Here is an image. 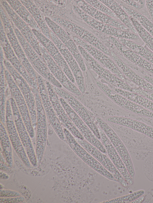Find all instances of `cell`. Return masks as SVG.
Masks as SVG:
<instances>
[{
	"label": "cell",
	"mask_w": 153,
	"mask_h": 203,
	"mask_svg": "<svg viewBox=\"0 0 153 203\" xmlns=\"http://www.w3.org/2000/svg\"><path fill=\"white\" fill-rule=\"evenodd\" d=\"M13 26L22 49L35 71L53 85L62 88V86L51 74L43 57H40L37 53L14 25Z\"/></svg>",
	"instance_id": "cell-1"
},
{
	"label": "cell",
	"mask_w": 153,
	"mask_h": 203,
	"mask_svg": "<svg viewBox=\"0 0 153 203\" xmlns=\"http://www.w3.org/2000/svg\"><path fill=\"white\" fill-rule=\"evenodd\" d=\"M34 94L36 109V140L35 152L38 164L43 158L48 137V124L39 89L31 88Z\"/></svg>",
	"instance_id": "cell-2"
},
{
	"label": "cell",
	"mask_w": 153,
	"mask_h": 203,
	"mask_svg": "<svg viewBox=\"0 0 153 203\" xmlns=\"http://www.w3.org/2000/svg\"><path fill=\"white\" fill-rule=\"evenodd\" d=\"M63 130L67 144L78 157L98 173L108 179L117 182L113 175L77 142L67 129L64 127Z\"/></svg>",
	"instance_id": "cell-3"
},
{
	"label": "cell",
	"mask_w": 153,
	"mask_h": 203,
	"mask_svg": "<svg viewBox=\"0 0 153 203\" xmlns=\"http://www.w3.org/2000/svg\"><path fill=\"white\" fill-rule=\"evenodd\" d=\"M76 45L84 61L100 77L111 85L125 90L133 92V88L128 84L103 67L82 46Z\"/></svg>",
	"instance_id": "cell-4"
},
{
	"label": "cell",
	"mask_w": 153,
	"mask_h": 203,
	"mask_svg": "<svg viewBox=\"0 0 153 203\" xmlns=\"http://www.w3.org/2000/svg\"><path fill=\"white\" fill-rule=\"evenodd\" d=\"M72 8L84 22L96 30L116 38L130 40H136L139 38L138 35L131 31L121 29L97 21L85 13L76 4L74 5Z\"/></svg>",
	"instance_id": "cell-5"
},
{
	"label": "cell",
	"mask_w": 153,
	"mask_h": 203,
	"mask_svg": "<svg viewBox=\"0 0 153 203\" xmlns=\"http://www.w3.org/2000/svg\"><path fill=\"white\" fill-rule=\"evenodd\" d=\"M5 68L10 74L21 91L28 106L32 125L36 129V100L31 88L26 80L17 71L7 59H4Z\"/></svg>",
	"instance_id": "cell-6"
},
{
	"label": "cell",
	"mask_w": 153,
	"mask_h": 203,
	"mask_svg": "<svg viewBox=\"0 0 153 203\" xmlns=\"http://www.w3.org/2000/svg\"><path fill=\"white\" fill-rule=\"evenodd\" d=\"M37 82L39 94L47 119L59 138L67 143L61 124L50 101L45 79L38 74H37Z\"/></svg>",
	"instance_id": "cell-7"
},
{
	"label": "cell",
	"mask_w": 153,
	"mask_h": 203,
	"mask_svg": "<svg viewBox=\"0 0 153 203\" xmlns=\"http://www.w3.org/2000/svg\"><path fill=\"white\" fill-rule=\"evenodd\" d=\"M4 75L10 93L17 106L20 113L31 138L35 136L29 110L25 98L12 76L5 68Z\"/></svg>",
	"instance_id": "cell-8"
},
{
	"label": "cell",
	"mask_w": 153,
	"mask_h": 203,
	"mask_svg": "<svg viewBox=\"0 0 153 203\" xmlns=\"http://www.w3.org/2000/svg\"><path fill=\"white\" fill-rule=\"evenodd\" d=\"M95 122L102 130L114 146L123 162L129 174L134 180L135 171L129 153L120 138L111 127L99 117Z\"/></svg>",
	"instance_id": "cell-9"
},
{
	"label": "cell",
	"mask_w": 153,
	"mask_h": 203,
	"mask_svg": "<svg viewBox=\"0 0 153 203\" xmlns=\"http://www.w3.org/2000/svg\"><path fill=\"white\" fill-rule=\"evenodd\" d=\"M67 32L69 34L76 45L82 46L92 57L107 69L127 83H128L130 80L124 75L114 61L109 56L86 43L71 32L68 31Z\"/></svg>",
	"instance_id": "cell-10"
},
{
	"label": "cell",
	"mask_w": 153,
	"mask_h": 203,
	"mask_svg": "<svg viewBox=\"0 0 153 203\" xmlns=\"http://www.w3.org/2000/svg\"><path fill=\"white\" fill-rule=\"evenodd\" d=\"M5 116L6 127L12 146L25 165L29 168L31 164L17 132L9 99L6 100Z\"/></svg>",
	"instance_id": "cell-11"
},
{
	"label": "cell",
	"mask_w": 153,
	"mask_h": 203,
	"mask_svg": "<svg viewBox=\"0 0 153 203\" xmlns=\"http://www.w3.org/2000/svg\"><path fill=\"white\" fill-rule=\"evenodd\" d=\"M52 86L57 95L63 99L69 104L97 138L100 140V136L97 125L86 107L76 99L62 88Z\"/></svg>",
	"instance_id": "cell-12"
},
{
	"label": "cell",
	"mask_w": 153,
	"mask_h": 203,
	"mask_svg": "<svg viewBox=\"0 0 153 203\" xmlns=\"http://www.w3.org/2000/svg\"><path fill=\"white\" fill-rule=\"evenodd\" d=\"M51 19L80 38L110 56L109 50L92 33L77 24L59 17Z\"/></svg>",
	"instance_id": "cell-13"
},
{
	"label": "cell",
	"mask_w": 153,
	"mask_h": 203,
	"mask_svg": "<svg viewBox=\"0 0 153 203\" xmlns=\"http://www.w3.org/2000/svg\"><path fill=\"white\" fill-rule=\"evenodd\" d=\"M59 98L67 115L85 139L102 153L106 154V150L102 142L97 138L85 122L63 99L60 97Z\"/></svg>",
	"instance_id": "cell-14"
},
{
	"label": "cell",
	"mask_w": 153,
	"mask_h": 203,
	"mask_svg": "<svg viewBox=\"0 0 153 203\" xmlns=\"http://www.w3.org/2000/svg\"><path fill=\"white\" fill-rule=\"evenodd\" d=\"M100 90L115 103L127 111L138 115L153 118V113L118 93L105 84Z\"/></svg>",
	"instance_id": "cell-15"
},
{
	"label": "cell",
	"mask_w": 153,
	"mask_h": 203,
	"mask_svg": "<svg viewBox=\"0 0 153 203\" xmlns=\"http://www.w3.org/2000/svg\"><path fill=\"white\" fill-rule=\"evenodd\" d=\"M44 19L48 27L57 36L72 54L82 71L86 69L85 61L77 46L70 35L61 26L50 18L45 16Z\"/></svg>",
	"instance_id": "cell-16"
},
{
	"label": "cell",
	"mask_w": 153,
	"mask_h": 203,
	"mask_svg": "<svg viewBox=\"0 0 153 203\" xmlns=\"http://www.w3.org/2000/svg\"><path fill=\"white\" fill-rule=\"evenodd\" d=\"M51 39L56 46L68 65L75 78L77 87L84 93L85 87L82 71L77 62L67 47L50 29Z\"/></svg>",
	"instance_id": "cell-17"
},
{
	"label": "cell",
	"mask_w": 153,
	"mask_h": 203,
	"mask_svg": "<svg viewBox=\"0 0 153 203\" xmlns=\"http://www.w3.org/2000/svg\"><path fill=\"white\" fill-rule=\"evenodd\" d=\"M39 43L42 56L53 77L62 87L69 92L76 96H81L82 93L78 87L69 79L39 41Z\"/></svg>",
	"instance_id": "cell-18"
},
{
	"label": "cell",
	"mask_w": 153,
	"mask_h": 203,
	"mask_svg": "<svg viewBox=\"0 0 153 203\" xmlns=\"http://www.w3.org/2000/svg\"><path fill=\"white\" fill-rule=\"evenodd\" d=\"M49 96L53 107L62 124L75 138L82 140L85 138L73 123L61 104L58 95L52 87V84L45 79Z\"/></svg>",
	"instance_id": "cell-19"
},
{
	"label": "cell",
	"mask_w": 153,
	"mask_h": 203,
	"mask_svg": "<svg viewBox=\"0 0 153 203\" xmlns=\"http://www.w3.org/2000/svg\"><path fill=\"white\" fill-rule=\"evenodd\" d=\"M77 142L109 171L121 185L127 187L128 183L111 160L93 145L84 140L75 137Z\"/></svg>",
	"instance_id": "cell-20"
},
{
	"label": "cell",
	"mask_w": 153,
	"mask_h": 203,
	"mask_svg": "<svg viewBox=\"0 0 153 203\" xmlns=\"http://www.w3.org/2000/svg\"><path fill=\"white\" fill-rule=\"evenodd\" d=\"M1 1L3 8L14 25L37 53L42 57L39 41L34 35L32 29L15 12L7 1Z\"/></svg>",
	"instance_id": "cell-21"
},
{
	"label": "cell",
	"mask_w": 153,
	"mask_h": 203,
	"mask_svg": "<svg viewBox=\"0 0 153 203\" xmlns=\"http://www.w3.org/2000/svg\"><path fill=\"white\" fill-rule=\"evenodd\" d=\"M32 30L37 40L44 47L69 79L73 83L76 82L74 76L68 65L53 43L41 32L33 29H32Z\"/></svg>",
	"instance_id": "cell-22"
},
{
	"label": "cell",
	"mask_w": 153,
	"mask_h": 203,
	"mask_svg": "<svg viewBox=\"0 0 153 203\" xmlns=\"http://www.w3.org/2000/svg\"><path fill=\"white\" fill-rule=\"evenodd\" d=\"M109 39L118 51L126 59L135 65L153 76V65L120 42L110 36Z\"/></svg>",
	"instance_id": "cell-23"
},
{
	"label": "cell",
	"mask_w": 153,
	"mask_h": 203,
	"mask_svg": "<svg viewBox=\"0 0 153 203\" xmlns=\"http://www.w3.org/2000/svg\"><path fill=\"white\" fill-rule=\"evenodd\" d=\"M97 125L100 136V140L110 159L128 184L132 185L134 180L129 174L121 157L105 133Z\"/></svg>",
	"instance_id": "cell-24"
},
{
	"label": "cell",
	"mask_w": 153,
	"mask_h": 203,
	"mask_svg": "<svg viewBox=\"0 0 153 203\" xmlns=\"http://www.w3.org/2000/svg\"><path fill=\"white\" fill-rule=\"evenodd\" d=\"M3 52L6 59L26 80L31 88L38 89L37 82L30 76L13 50L6 37L1 39Z\"/></svg>",
	"instance_id": "cell-25"
},
{
	"label": "cell",
	"mask_w": 153,
	"mask_h": 203,
	"mask_svg": "<svg viewBox=\"0 0 153 203\" xmlns=\"http://www.w3.org/2000/svg\"><path fill=\"white\" fill-rule=\"evenodd\" d=\"M110 56L124 75L143 90L153 92V85L128 65L116 53L110 50Z\"/></svg>",
	"instance_id": "cell-26"
},
{
	"label": "cell",
	"mask_w": 153,
	"mask_h": 203,
	"mask_svg": "<svg viewBox=\"0 0 153 203\" xmlns=\"http://www.w3.org/2000/svg\"><path fill=\"white\" fill-rule=\"evenodd\" d=\"M74 1L85 13L97 21L121 29L131 31L122 22L97 10L85 1Z\"/></svg>",
	"instance_id": "cell-27"
},
{
	"label": "cell",
	"mask_w": 153,
	"mask_h": 203,
	"mask_svg": "<svg viewBox=\"0 0 153 203\" xmlns=\"http://www.w3.org/2000/svg\"><path fill=\"white\" fill-rule=\"evenodd\" d=\"M106 120L109 123L130 129L153 139V127L142 122L119 116H109Z\"/></svg>",
	"instance_id": "cell-28"
},
{
	"label": "cell",
	"mask_w": 153,
	"mask_h": 203,
	"mask_svg": "<svg viewBox=\"0 0 153 203\" xmlns=\"http://www.w3.org/2000/svg\"><path fill=\"white\" fill-rule=\"evenodd\" d=\"M20 1L30 13L42 33L48 38L51 39L50 29L40 10L32 1L20 0Z\"/></svg>",
	"instance_id": "cell-29"
},
{
	"label": "cell",
	"mask_w": 153,
	"mask_h": 203,
	"mask_svg": "<svg viewBox=\"0 0 153 203\" xmlns=\"http://www.w3.org/2000/svg\"><path fill=\"white\" fill-rule=\"evenodd\" d=\"M100 1L113 11L121 22L127 27L131 32L138 35L129 15L120 4L114 0Z\"/></svg>",
	"instance_id": "cell-30"
},
{
	"label": "cell",
	"mask_w": 153,
	"mask_h": 203,
	"mask_svg": "<svg viewBox=\"0 0 153 203\" xmlns=\"http://www.w3.org/2000/svg\"><path fill=\"white\" fill-rule=\"evenodd\" d=\"M0 128V151L2 152L7 166L11 168L13 163L12 145L6 128L1 122Z\"/></svg>",
	"instance_id": "cell-31"
},
{
	"label": "cell",
	"mask_w": 153,
	"mask_h": 203,
	"mask_svg": "<svg viewBox=\"0 0 153 203\" xmlns=\"http://www.w3.org/2000/svg\"><path fill=\"white\" fill-rule=\"evenodd\" d=\"M7 1L17 15L32 29L41 32L30 13L20 1L10 0Z\"/></svg>",
	"instance_id": "cell-32"
},
{
	"label": "cell",
	"mask_w": 153,
	"mask_h": 203,
	"mask_svg": "<svg viewBox=\"0 0 153 203\" xmlns=\"http://www.w3.org/2000/svg\"><path fill=\"white\" fill-rule=\"evenodd\" d=\"M114 90L120 95L153 113V102L136 93L128 91L117 87Z\"/></svg>",
	"instance_id": "cell-33"
},
{
	"label": "cell",
	"mask_w": 153,
	"mask_h": 203,
	"mask_svg": "<svg viewBox=\"0 0 153 203\" xmlns=\"http://www.w3.org/2000/svg\"><path fill=\"white\" fill-rule=\"evenodd\" d=\"M117 38L123 44L153 65V52L146 46H143L131 40L122 38Z\"/></svg>",
	"instance_id": "cell-34"
},
{
	"label": "cell",
	"mask_w": 153,
	"mask_h": 203,
	"mask_svg": "<svg viewBox=\"0 0 153 203\" xmlns=\"http://www.w3.org/2000/svg\"><path fill=\"white\" fill-rule=\"evenodd\" d=\"M127 14L135 19L153 37V23L143 14L131 7L120 5Z\"/></svg>",
	"instance_id": "cell-35"
},
{
	"label": "cell",
	"mask_w": 153,
	"mask_h": 203,
	"mask_svg": "<svg viewBox=\"0 0 153 203\" xmlns=\"http://www.w3.org/2000/svg\"><path fill=\"white\" fill-rule=\"evenodd\" d=\"M129 17L139 36L153 52V37L135 19Z\"/></svg>",
	"instance_id": "cell-36"
},
{
	"label": "cell",
	"mask_w": 153,
	"mask_h": 203,
	"mask_svg": "<svg viewBox=\"0 0 153 203\" xmlns=\"http://www.w3.org/2000/svg\"><path fill=\"white\" fill-rule=\"evenodd\" d=\"M143 190H140L126 195L103 202L104 203H129L143 195Z\"/></svg>",
	"instance_id": "cell-37"
},
{
	"label": "cell",
	"mask_w": 153,
	"mask_h": 203,
	"mask_svg": "<svg viewBox=\"0 0 153 203\" xmlns=\"http://www.w3.org/2000/svg\"><path fill=\"white\" fill-rule=\"evenodd\" d=\"M85 1L97 10L117 20L119 19L113 12L100 0H87Z\"/></svg>",
	"instance_id": "cell-38"
},
{
	"label": "cell",
	"mask_w": 153,
	"mask_h": 203,
	"mask_svg": "<svg viewBox=\"0 0 153 203\" xmlns=\"http://www.w3.org/2000/svg\"><path fill=\"white\" fill-rule=\"evenodd\" d=\"M133 92L144 96L153 102V92L143 90L137 86L133 88Z\"/></svg>",
	"instance_id": "cell-39"
},
{
	"label": "cell",
	"mask_w": 153,
	"mask_h": 203,
	"mask_svg": "<svg viewBox=\"0 0 153 203\" xmlns=\"http://www.w3.org/2000/svg\"><path fill=\"white\" fill-rule=\"evenodd\" d=\"M25 200L24 197L21 196L8 198L0 197V202L2 203H21L24 202Z\"/></svg>",
	"instance_id": "cell-40"
},
{
	"label": "cell",
	"mask_w": 153,
	"mask_h": 203,
	"mask_svg": "<svg viewBox=\"0 0 153 203\" xmlns=\"http://www.w3.org/2000/svg\"><path fill=\"white\" fill-rule=\"evenodd\" d=\"M20 196V193L16 191L4 189H0V197L8 198Z\"/></svg>",
	"instance_id": "cell-41"
},
{
	"label": "cell",
	"mask_w": 153,
	"mask_h": 203,
	"mask_svg": "<svg viewBox=\"0 0 153 203\" xmlns=\"http://www.w3.org/2000/svg\"><path fill=\"white\" fill-rule=\"evenodd\" d=\"M121 1L126 4L127 5V6L133 8L137 11L139 10H141L142 9L134 0H122Z\"/></svg>",
	"instance_id": "cell-42"
},
{
	"label": "cell",
	"mask_w": 153,
	"mask_h": 203,
	"mask_svg": "<svg viewBox=\"0 0 153 203\" xmlns=\"http://www.w3.org/2000/svg\"><path fill=\"white\" fill-rule=\"evenodd\" d=\"M10 168L6 164L0 162V170L4 171H8L10 170Z\"/></svg>",
	"instance_id": "cell-43"
},
{
	"label": "cell",
	"mask_w": 153,
	"mask_h": 203,
	"mask_svg": "<svg viewBox=\"0 0 153 203\" xmlns=\"http://www.w3.org/2000/svg\"><path fill=\"white\" fill-rule=\"evenodd\" d=\"M141 76L153 85V77L145 75H141Z\"/></svg>",
	"instance_id": "cell-44"
},
{
	"label": "cell",
	"mask_w": 153,
	"mask_h": 203,
	"mask_svg": "<svg viewBox=\"0 0 153 203\" xmlns=\"http://www.w3.org/2000/svg\"><path fill=\"white\" fill-rule=\"evenodd\" d=\"M145 196L143 195L138 198L136 200L132 202L131 203H141L142 202L145 200Z\"/></svg>",
	"instance_id": "cell-45"
},
{
	"label": "cell",
	"mask_w": 153,
	"mask_h": 203,
	"mask_svg": "<svg viewBox=\"0 0 153 203\" xmlns=\"http://www.w3.org/2000/svg\"><path fill=\"white\" fill-rule=\"evenodd\" d=\"M9 176L6 173L0 171V179L3 180H7L9 178Z\"/></svg>",
	"instance_id": "cell-46"
},
{
	"label": "cell",
	"mask_w": 153,
	"mask_h": 203,
	"mask_svg": "<svg viewBox=\"0 0 153 203\" xmlns=\"http://www.w3.org/2000/svg\"><path fill=\"white\" fill-rule=\"evenodd\" d=\"M0 162H1L7 165L6 160L3 155L2 152L1 151H0Z\"/></svg>",
	"instance_id": "cell-47"
},
{
	"label": "cell",
	"mask_w": 153,
	"mask_h": 203,
	"mask_svg": "<svg viewBox=\"0 0 153 203\" xmlns=\"http://www.w3.org/2000/svg\"><path fill=\"white\" fill-rule=\"evenodd\" d=\"M134 1L140 5L142 8L144 7L145 4V0H134Z\"/></svg>",
	"instance_id": "cell-48"
}]
</instances>
